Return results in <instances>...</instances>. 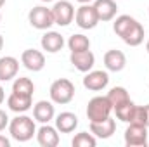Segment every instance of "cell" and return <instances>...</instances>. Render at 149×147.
Here are the masks:
<instances>
[{"mask_svg":"<svg viewBox=\"0 0 149 147\" xmlns=\"http://www.w3.org/2000/svg\"><path fill=\"white\" fill-rule=\"evenodd\" d=\"M9 133L14 140L17 142H28L33 139V135H37V126H35V118L26 116L24 112L17 114L16 118H12L9 121Z\"/></svg>","mask_w":149,"mask_h":147,"instance_id":"6da1fadb","label":"cell"},{"mask_svg":"<svg viewBox=\"0 0 149 147\" xmlns=\"http://www.w3.org/2000/svg\"><path fill=\"white\" fill-rule=\"evenodd\" d=\"M111 112H113V106L106 95H97V97L90 99L88 104H87V118H88L90 123L104 121L111 116Z\"/></svg>","mask_w":149,"mask_h":147,"instance_id":"7a4b0ae2","label":"cell"},{"mask_svg":"<svg viewBox=\"0 0 149 147\" xmlns=\"http://www.w3.org/2000/svg\"><path fill=\"white\" fill-rule=\"evenodd\" d=\"M74 85L73 81H70L68 78H59L56 80L52 85H50V90H49V95H50V101L54 104H70L74 99Z\"/></svg>","mask_w":149,"mask_h":147,"instance_id":"3957f363","label":"cell"},{"mask_svg":"<svg viewBox=\"0 0 149 147\" xmlns=\"http://www.w3.org/2000/svg\"><path fill=\"white\" fill-rule=\"evenodd\" d=\"M28 21L35 30H40V31H47L52 24H56L52 9H47L43 5H37L28 12Z\"/></svg>","mask_w":149,"mask_h":147,"instance_id":"277c9868","label":"cell"},{"mask_svg":"<svg viewBox=\"0 0 149 147\" xmlns=\"http://www.w3.org/2000/svg\"><path fill=\"white\" fill-rule=\"evenodd\" d=\"M74 23H76V26L81 28V30H94L101 21H99V17H97V12H95L94 5H90V3H81V5L76 9V12H74Z\"/></svg>","mask_w":149,"mask_h":147,"instance_id":"5b68a950","label":"cell"},{"mask_svg":"<svg viewBox=\"0 0 149 147\" xmlns=\"http://www.w3.org/2000/svg\"><path fill=\"white\" fill-rule=\"evenodd\" d=\"M148 126L139 123H128L125 130V144L128 147H146L148 146Z\"/></svg>","mask_w":149,"mask_h":147,"instance_id":"8992f818","label":"cell"},{"mask_svg":"<svg viewBox=\"0 0 149 147\" xmlns=\"http://www.w3.org/2000/svg\"><path fill=\"white\" fill-rule=\"evenodd\" d=\"M74 5L70 0H57L52 7V16H54V23L57 26H68L71 24L74 19Z\"/></svg>","mask_w":149,"mask_h":147,"instance_id":"52a82bcc","label":"cell"},{"mask_svg":"<svg viewBox=\"0 0 149 147\" xmlns=\"http://www.w3.org/2000/svg\"><path fill=\"white\" fill-rule=\"evenodd\" d=\"M109 85V74L102 69H90L83 76V87L90 92H101Z\"/></svg>","mask_w":149,"mask_h":147,"instance_id":"ba28073f","label":"cell"},{"mask_svg":"<svg viewBox=\"0 0 149 147\" xmlns=\"http://www.w3.org/2000/svg\"><path fill=\"white\" fill-rule=\"evenodd\" d=\"M21 64L28 69V71H33V73H38L45 68V55L42 50H37V49H26L23 50L21 54Z\"/></svg>","mask_w":149,"mask_h":147,"instance_id":"9c48e42d","label":"cell"},{"mask_svg":"<svg viewBox=\"0 0 149 147\" xmlns=\"http://www.w3.org/2000/svg\"><path fill=\"white\" fill-rule=\"evenodd\" d=\"M59 130L56 126H50L49 123H43L37 130V142L42 147H57L59 146Z\"/></svg>","mask_w":149,"mask_h":147,"instance_id":"30bf717a","label":"cell"},{"mask_svg":"<svg viewBox=\"0 0 149 147\" xmlns=\"http://www.w3.org/2000/svg\"><path fill=\"white\" fill-rule=\"evenodd\" d=\"M70 61L74 68L81 73H88L94 64H95V55L92 54V50H81V52H71L70 55Z\"/></svg>","mask_w":149,"mask_h":147,"instance_id":"8fae6325","label":"cell"},{"mask_svg":"<svg viewBox=\"0 0 149 147\" xmlns=\"http://www.w3.org/2000/svg\"><path fill=\"white\" fill-rule=\"evenodd\" d=\"M33 118L38 123H50L56 118V107L52 101H38L33 106Z\"/></svg>","mask_w":149,"mask_h":147,"instance_id":"7c38bea8","label":"cell"},{"mask_svg":"<svg viewBox=\"0 0 149 147\" xmlns=\"http://www.w3.org/2000/svg\"><path fill=\"white\" fill-rule=\"evenodd\" d=\"M94 9L97 12V17L99 21L102 23H108L113 21L116 17V12H118V5L114 0H94Z\"/></svg>","mask_w":149,"mask_h":147,"instance_id":"4fadbf2b","label":"cell"},{"mask_svg":"<svg viewBox=\"0 0 149 147\" xmlns=\"http://www.w3.org/2000/svg\"><path fill=\"white\" fill-rule=\"evenodd\" d=\"M104 66L108 71H113V73H120L125 69L127 66V55L121 52V50H116V49H111L104 54Z\"/></svg>","mask_w":149,"mask_h":147,"instance_id":"5bb4252c","label":"cell"},{"mask_svg":"<svg viewBox=\"0 0 149 147\" xmlns=\"http://www.w3.org/2000/svg\"><path fill=\"white\" fill-rule=\"evenodd\" d=\"M7 107L12 111V112H26L33 107V97L31 95H21V94H10L7 97Z\"/></svg>","mask_w":149,"mask_h":147,"instance_id":"9a60e30c","label":"cell"},{"mask_svg":"<svg viewBox=\"0 0 149 147\" xmlns=\"http://www.w3.org/2000/svg\"><path fill=\"white\" fill-rule=\"evenodd\" d=\"M19 71V61L12 55L0 57V81H10L17 76Z\"/></svg>","mask_w":149,"mask_h":147,"instance_id":"2e32d148","label":"cell"},{"mask_svg":"<svg viewBox=\"0 0 149 147\" xmlns=\"http://www.w3.org/2000/svg\"><path fill=\"white\" fill-rule=\"evenodd\" d=\"M40 43H42V49H43L45 52L56 54V52L63 50V47H64V38H63L61 33H57V31H45L43 37H42V40H40Z\"/></svg>","mask_w":149,"mask_h":147,"instance_id":"e0dca14e","label":"cell"},{"mask_svg":"<svg viewBox=\"0 0 149 147\" xmlns=\"http://www.w3.org/2000/svg\"><path fill=\"white\" fill-rule=\"evenodd\" d=\"M54 121H56V128L61 133H71V132L76 130V126H78V116L74 112H70V111L59 112Z\"/></svg>","mask_w":149,"mask_h":147,"instance_id":"ac0fdd59","label":"cell"},{"mask_svg":"<svg viewBox=\"0 0 149 147\" xmlns=\"http://www.w3.org/2000/svg\"><path fill=\"white\" fill-rule=\"evenodd\" d=\"M116 132V121L113 119L111 116L104 121H99V123H90V133L95 135L97 139H109L113 137V133Z\"/></svg>","mask_w":149,"mask_h":147,"instance_id":"d6986e66","label":"cell"},{"mask_svg":"<svg viewBox=\"0 0 149 147\" xmlns=\"http://www.w3.org/2000/svg\"><path fill=\"white\" fill-rule=\"evenodd\" d=\"M135 23H137V19L132 17V16H128V14L118 16V17L114 19V23H113V31H114L120 38H123L128 31H130V28H132Z\"/></svg>","mask_w":149,"mask_h":147,"instance_id":"ffe728a7","label":"cell"},{"mask_svg":"<svg viewBox=\"0 0 149 147\" xmlns=\"http://www.w3.org/2000/svg\"><path fill=\"white\" fill-rule=\"evenodd\" d=\"M121 40H123L127 45H130V47H139V45L144 42V26L137 21V23L130 28V31L121 38Z\"/></svg>","mask_w":149,"mask_h":147,"instance_id":"44dd1931","label":"cell"},{"mask_svg":"<svg viewBox=\"0 0 149 147\" xmlns=\"http://www.w3.org/2000/svg\"><path fill=\"white\" fill-rule=\"evenodd\" d=\"M135 109H137V104H134L132 101H127L123 104H120L118 107H114V114L120 121L123 123H132L134 121V114H135Z\"/></svg>","mask_w":149,"mask_h":147,"instance_id":"7402d4cb","label":"cell"},{"mask_svg":"<svg viewBox=\"0 0 149 147\" xmlns=\"http://www.w3.org/2000/svg\"><path fill=\"white\" fill-rule=\"evenodd\" d=\"M12 92L14 94H21V95H31L33 97V92H35V85L30 78H24V76H19L14 80L12 83Z\"/></svg>","mask_w":149,"mask_h":147,"instance_id":"603a6c76","label":"cell"},{"mask_svg":"<svg viewBox=\"0 0 149 147\" xmlns=\"http://www.w3.org/2000/svg\"><path fill=\"white\" fill-rule=\"evenodd\" d=\"M106 97L109 99L113 109H114V107H118L120 104H123V102L130 101V95H128V92H127V88H125V87H113L111 90L108 92V95H106Z\"/></svg>","mask_w":149,"mask_h":147,"instance_id":"cb8c5ba5","label":"cell"},{"mask_svg":"<svg viewBox=\"0 0 149 147\" xmlns=\"http://www.w3.org/2000/svg\"><path fill=\"white\" fill-rule=\"evenodd\" d=\"M68 47L71 52H81V50H88L90 49V40L85 37L83 33H74L68 40Z\"/></svg>","mask_w":149,"mask_h":147,"instance_id":"d4e9b609","label":"cell"},{"mask_svg":"<svg viewBox=\"0 0 149 147\" xmlns=\"http://www.w3.org/2000/svg\"><path fill=\"white\" fill-rule=\"evenodd\" d=\"M73 147H95L97 146V137L88 133V132H80L76 133L71 140Z\"/></svg>","mask_w":149,"mask_h":147,"instance_id":"484cf974","label":"cell"},{"mask_svg":"<svg viewBox=\"0 0 149 147\" xmlns=\"http://www.w3.org/2000/svg\"><path fill=\"white\" fill-rule=\"evenodd\" d=\"M132 123H139V125H146L148 126V116H146V106H137L135 114H134V121Z\"/></svg>","mask_w":149,"mask_h":147,"instance_id":"4316f807","label":"cell"},{"mask_svg":"<svg viewBox=\"0 0 149 147\" xmlns=\"http://www.w3.org/2000/svg\"><path fill=\"white\" fill-rule=\"evenodd\" d=\"M9 116H7V112L3 109H0V132H3L7 126H9Z\"/></svg>","mask_w":149,"mask_h":147,"instance_id":"83f0119b","label":"cell"},{"mask_svg":"<svg viewBox=\"0 0 149 147\" xmlns=\"http://www.w3.org/2000/svg\"><path fill=\"white\" fill-rule=\"evenodd\" d=\"M0 147H10V140L5 135H0Z\"/></svg>","mask_w":149,"mask_h":147,"instance_id":"f1b7e54d","label":"cell"},{"mask_svg":"<svg viewBox=\"0 0 149 147\" xmlns=\"http://www.w3.org/2000/svg\"><path fill=\"white\" fill-rule=\"evenodd\" d=\"M3 101H5V90H3V87L0 85V106H2Z\"/></svg>","mask_w":149,"mask_h":147,"instance_id":"f546056e","label":"cell"},{"mask_svg":"<svg viewBox=\"0 0 149 147\" xmlns=\"http://www.w3.org/2000/svg\"><path fill=\"white\" fill-rule=\"evenodd\" d=\"M146 116H148V128H149V104L146 106Z\"/></svg>","mask_w":149,"mask_h":147,"instance_id":"4dcf8cb0","label":"cell"},{"mask_svg":"<svg viewBox=\"0 0 149 147\" xmlns=\"http://www.w3.org/2000/svg\"><path fill=\"white\" fill-rule=\"evenodd\" d=\"M78 3H90V2H94V0H76Z\"/></svg>","mask_w":149,"mask_h":147,"instance_id":"1f68e13d","label":"cell"},{"mask_svg":"<svg viewBox=\"0 0 149 147\" xmlns=\"http://www.w3.org/2000/svg\"><path fill=\"white\" fill-rule=\"evenodd\" d=\"M2 47H3V37L0 35V50H2Z\"/></svg>","mask_w":149,"mask_h":147,"instance_id":"d6a6232c","label":"cell"},{"mask_svg":"<svg viewBox=\"0 0 149 147\" xmlns=\"http://www.w3.org/2000/svg\"><path fill=\"white\" fill-rule=\"evenodd\" d=\"M3 3H5V0H0V9L3 7Z\"/></svg>","mask_w":149,"mask_h":147,"instance_id":"836d02e7","label":"cell"},{"mask_svg":"<svg viewBox=\"0 0 149 147\" xmlns=\"http://www.w3.org/2000/svg\"><path fill=\"white\" fill-rule=\"evenodd\" d=\"M146 50H148V54H149V40H148V43H146Z\"/></svg>","mask_w":149,"mask_h":147,"instance_id":"e575fe53","label":"cell"},{"mask_svg":"<svg viewBox=\"0 0 149 147\" xmlns=\"http://www.w3.org/2000/svg\"><path fill=\"white\" fill-rule=\"evenodd\" d=\"M40 2H45L47 3V2H54V0H40Z\"/></svg>","mask_w":149,"mask_h":147,"instance_id":"d590c367","label":"cell"},{"mask_svg":"<svg viewBox=\"0 0 149 147\" xmlns=\"http://www.w3.org/2000/svg\"><path fill=\"white\" fill-rule=\"evenodd\" d=\"M0 21H2V14H0Z\"/></svg>","mask_w":149,"mask_h":147,"instance_id":"8d00e7d4","label":"cell"},{"mask_svg":"<svg viewBox=\"0 0 149 147\" xmlns=\"http://www.w3.org/2000/svg\"><path fill=\"white\" fill-rule=\"evenodd\" d=\"M148 14H149V7H148Z\"/></svg>","mask_w":149,"mask_h":147,"instance_id":"74e56055","label":"cell"}]
</instances>
